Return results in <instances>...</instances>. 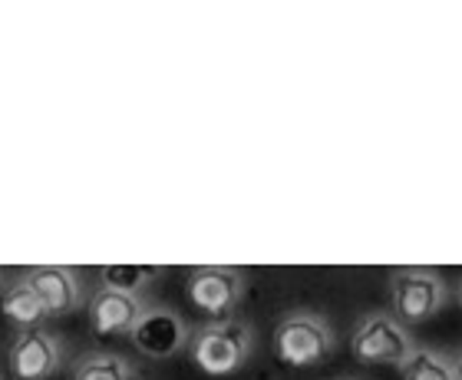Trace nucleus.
Wrapping results in <instances>:
<instances>
[{
	"instance_id": "10",
	"label": "nucleus",
	"mask_w": 462,
	"mask_h": 380,
	"mask_svg": "<svg viewBox=\"0 0 462 380\" xmlns=\"http://www.w3.org/2000/svg\"><path fill=\"white\" fill-rule=\"evenodd\" d=\"M0 314L17 328V334L37 331L47 324V311L40 308V301L23 282H10L0 288Z\"/></svg>"
},
{
	"instance_id": "14",
	"label": "nucleus",
	"mask_w": 462,
	"mask_h": 380,
	"mask_svg": "<svg viewBox=\"0 0 462 380\" xmlns=\"http://www.w3.org/2000/svg\"><path fill=\"white\" fill-rule=\"evenodd\" d=\"M453 371H456V380H462V351L453 354Z\"/></svg>"
},
{
	"instance_id": "16",
	"label": "nucleus",
	"mask_w": 462,
	"mask_h": 380,
	"mask_svg": "<svg viewBox=\"0 0 462 380\" xmlns=\"http://www.w3.org/2000/svg\"><path fill=\"white\" fill-rule=\"evenodd\" d=\"M0 288H4V272H0Z\"/></svg>"
},
{
	"instance_id": "6",
	"label": "nucleus",
	"mask_w": 462,
	"mask_h": 380,
	"mask_svg": "<svg viewBox=\"0 0 462 380\" xmlns=\"http://www.w3.org/2000/svg\"><path fill=\"white\" fill-rule=\"evenodd\" d=\"M189 338H192V328L182 314L172 311V308H145L143 318L135 321V328L129 331V341L143 357H152V361H169L175 354L189 351Z\"/></svg>"
},
{
	"instance_id": "13",
	"label": "nucleus",
	"mask_w": 462,
	"mask_h": 380,
	"mask_svg": "<svg viewBox=\"0 0 462 380\" xmlns=\"http://www.w3.org/2000/svg\"><path fill=\"white\" fill-rule=\"evenodd\" d=\"M159 268L152 264H106L99 268V288H113V292L125 294H143L149 284H155Z\"/></svg>"
},
{
	"instance_id": "4",
	"label": "nucleus",
	"mask_w": 462,
	"mask_h": 380,
	"mask_svg": "<svg viewBox=\"0 0 462 380\" xmlns=\"http://www.w3.org/2000/svg\"><path fill=\"white\" fill-rule=\"evenodd\" d=\"M413 331L403 321H396L390 311H370L356 321L354 334H350V354L360 364H400L416 351Z\"/></svg>"
},
{
	"instance_id": "2",
	"label": "nucleus",
	"mask_w": 462,
	"mask_h": 380,
	"mask_svg": "<svg viewBox=\"0 0 462 380\" xmlns=\"http://www.w3.org/2000/svg\"><path fill=\"white\" fill-rule=\"evenodd\" d=\"M386 284H390V314L406 328L433 321L453 301V288L436 268H420V264L393 268Z\"/></svg>"
},
{
	"instance_id": "9",
	"label": "nucleus",
	"mask_w": 462,
	"mask_h": 380,
	"mask_svg": "<svg viewBox=\"0 0 462 380\" xmlns=\"http://www.w3.org/2000/svg\"><path fill=\"white\" fill-rule=\"evenodd\" d=\"M145 308H149V304L143 301V294L97 288L93 298L87 301V318H89L93 334H99V338H123V334L133 331Z\"/></svg>"
},
{
	"instance_id": "3",
	"label": "nucleus",
	"mask_w": 462,
	"mask_h": 380,
	"mask_svg": "<svg viewBox=\"0 0 462 380\" xmlns=\"http://www.w3.org/2000/svg\"><path fill=\"white\" fill-rule=\"evenodd\" d=\"M337 351V334L318 311H294L274 328V354L288 367H318Z\"/></svg>"
},
{
	"instance_id": "1",
	"label": "nucleus",
	"mask_w": 462,
	"mask_h": 380,
	"mask_svg": "<svg viewBox=\"0 0 462 380\" xmlns=\"http://www.w3.org/2000/svg\"><path fill=\"white\" fill-rule=\"evenodd\" d=\"M189 354L195 367L208 377H231L248 367L254 354V328L241 318L205 321L189 338Z\"/></svg>"
},
{
	"instance_id": "11",
	"label": "nucleus",
	"mask_w": 462,
	"mask_h": 380,
	"mask_svg": "<svg viewBox=\"0 0 462 380\" xmlns=\"http://www.w3.org/2000/svg\"><path fill=\"white\" fill-rule=\"evenodd\" d=\"M73 380H139V371L125 361L123 354L93 351V354H83L77 361Z\"/></svg>"
},
{
	"instance_id": "12",
	"label": "nucleus",
	"mask_w": 462,
	"mask_h": 380,
	"mask_svg": "<svg viewBox=\"0 0 462 380\" xmlns=\"http://www.w3.org/2000/svg\"><path fill=\"white\" fill-rule=\"evenodd\" d=\"M400 377L403 380H456L453 354L439 351V348H416V351L400 364Z\"/></svg>"
},
{
	"instance_id": "8",
	"label": "nucleus",
	"mask_w": 462,
	"mask_h": 380,
	"mask_svg": "<svg viewBox=\"0 0 462 380\" xmlns=\"http://www.w3.org/2000/svg\"><path fill=\"white\" fill-rule=\"evenodd\" d=\"M7 364L17 380H50L63 367V348L50 331H20L10 344Z\"/></svg>"
},
{
	"instance_id": "5",
	"label": "nucleus",
	"mask_w": 462,
	"mask_h": 380,
	"mask_svg": "<svg viewBox=\"0 0 462 380\" xmlns=\"http://www.w3.org/2000/svg\"><path fill=\"white\" fill-rule=\"evenodd\" d=\"M185 294L195 311H202L208 321H222V318H231V311L245 301L248 274L231 264H202V268L189 272Z\"/></svg>"
},
{
	"instance_id": "15",
	"label": "nucleus",
	"mask_w": 462,
	"mask_h": 380,
	"mask_svg": "<svg viewBox=\"0 0 462 380\" xmlns=\"http://www.w3.org/2000/svg\"><path fill=\"white\" fill-rule=\"evenodd\" d=\"M453 298H456V304H459V308H462V282H459V284H456V292H453Z\"/></svg>"
},
{
	"instance_id": "7",
	"label": "nucleus",
	"mask_w": 462,
	"mask_h": 380,
	"mask_svg": "<svg viewBox=\"0 0 462 380\" xmlns=\"http://www.w3.org/2000/svg\"><path fill=\"white\" fill-rule=\"evenodd\" d=\"M47 318H67V314L83 308V282L79 274L67 264H33L20 274Z\"/></svg>"
}]
</instances>
